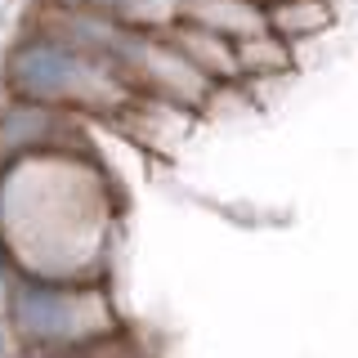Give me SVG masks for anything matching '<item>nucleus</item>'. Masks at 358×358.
Masks as SVG:
<instances>
[{"label": "nucleus", "mask_w": 358, "mask_h": 358, "mask_svg": "<svg viewBox=\"0 0 358 358\" xmlns=\"http://www.w3.org/2000/svg\"><path fill=\"white\" fill-rule=\"evenodd\" d=\"M162 31H166V41H171L193 67H201L215 85L238 81V50H233L229 36H220V31H210V27H197V22H184V18L166 22Z\"/></svg>", "instance_id": "1"}, {"label": "nucleus", "mask_w": 358, "mask_h": 358, "mask_svg": "<svg viewBox=\"0 0 358 358\" xmlns=\"http://www.w3.org/2000/svg\"><path fill=\"white\" fill-rule=\"evenodd\" d=\"M175 18L210 27V31H220V36H229V41L255 36V31L268 27L260 0H175Z\"/></svg>", "instance_id": "2"}, {"label": "nucleus", "mask_w": 358, "mask_h": 358, "mask_svg": "<svg viewBox=\"0 0 358 358\" xmlns=\"http://www.w3.org/2000/svg\"><path fill=\"white\" fill-rule=\"evenodd\" d=\"M268 31H278L282 41H305L313 31H322L336 18L331 0H264Z\"/></svg>", "instance_id": "3"}, {"label": "nucleus", "mask_w": 358, "mask_h": 358, "mask_svg": "<svg viewBox=\"0 0 358 358\" xmlns=\"http://www.w3.org/2000/svg\"><path fill=\"white\" fill-rule=\"evenodd\" d=\"M238 50V81H251V76H278L291 67V54H287V41L278 31H255V36H242L233 41Z\"/></svg>", "instance_id": "4"}]
</instances>
